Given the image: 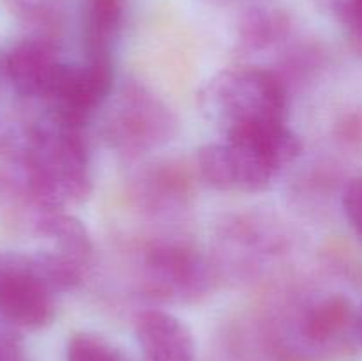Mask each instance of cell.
Instances as JSON below:
<instances>
[{
    "label": "cell",
    "mask_w": 362,
    "mask_h": 361,
    "mask_svg": "<svg viewBox=\"0 0 362 361\" xmlns=\"http://www.w3.org/2000/svg\"><path fill=\"white\" fill-rule=\"evenodd\" d=\"M200 105L226 131L258 120H286L288 94L272 71L233 67L221 71L205 84L200 92Z\"/></svg>",
    "instance_id": "6da1fadb"
},
{
    "label": "cell",
    "mask_w": 362,
    "mask_h": 361,
    "mask_svg": "<svg viewBox=\"0 0 362 361\" xmlns=\"http://www.w3.org/2000/svg\"><path fill=\"white\" fill-rule=\"evenodd\" d=\"M35 190L49 205L83 202L92 193L90 158L83 127L55 119L35 145Z\"/></svg>",
    "instance_id": "7a4b0ae2"
},
{
    "label": "cell",
    "mask_w": 362,
    "mask_h": 361,
    "mask_svg": "<svg viewBox=\"0 0 362 361\" xmlns=\"http://www.w3.org/2000/svg\"><path fill=\"white\" fill-rule=\"evenodd\" d=\"M106 130L113 145L138 152L172 140L177 133V119L147 85L129 81L117 98Z\"/></svg>",
    "instance_id": "3957f363"
},
{
    "label": "cell",
    "mask_w": 362,
    "mask_h": 361,
    "mask_svg": "<svg viewBox=\"0 0 362 361\" xmlns=\"http://www.w3.org/2000/svg\"><path fill=\"white\" fill-rule=\"evenodd\" d=\"M113 81L112 57H85L83 62L60 64L46 98L52 101L57 120L85 127L88 117L112 96Z\"/></svg>",
    "instance_id": "277c9868"
},
{
    "label": "cell",
    "mask_w": 362,
    "mask_h": 361,
    "mask_svg": "<svg viewBox=\"0 0 362 361\" xmlns=\"http://www.w3.org/2000/svg\"><path fill=\"white\" fill-rule=\"evenodd\" d=\"M197 163L202 179L219 191L260 193L271 186L278 173L276 166L260 152L233 140L202 145L197 152Z\"/></svg>",
    "instance_id": "5b68a950"
},
{
    "label": "cell",
    "mask_w": 362,
    "mask_h": 361,
    "mask_svg": "<svg viewBox=\"0 0 362 361\" xmlns=\"http://www.w3.org/2000/svg\"><path fill=\"white\" fill-rule=\"evenodd\" d=\"M148 285L154 292L175 299H197L207 292L211 275L204 258L182 244H158L145 260Z\"/></svg>",
    "instance_id": "8992f818"
},
{
    "label": "cell",
    "mask_w": 362,
    "mask_h": 361,
    "mask_svg": "<svg viewBox=\"0 0 362 361\" xmlns=\"http://www.w3.org/2000/svg\"><path fill=\"white\" fill-rule=\"evenodd\" d=\"M52 289L30 265H9L0 271V311L13 324L46 328L55 315Z\"/></svg>",
    "instance_id": "52a82bcc"
},
{
    "label": "cell",
    "mask_w": 362,
    "mask_h": 361,
    "mask_svg": "<svg viewBox=\"0 0 362 361\" xmlns=\"http://www.w3.org/2000/svg\"><path fill=\"white\" fill-rule=\"evenodd\" d=\"M136 340L145 361H194L197 345L184 321L163 310H147L136 319Z\"/></svg>",
    "instance_id": "ba28073f"
},
{
    "label": "cell",
    "mask_w": 362,
    "mask_h": 361,
    "mask_svg": "<svg viewBox=\"0 0 362 361\" xmlns=\"http://www.w3.org/2000/svg\"><path fill=\"white\" fill-rule=\"evenodd\" d=\"M57 46L49 39L28 38L13 46L6 59L7 74L23 96L46 98L60 66Z\"/></svg>",
    "instance_id": "9c48e42d"
},
{
    "label": "cell",
    "mask_w": 362,
    "mask_h": 361,
    "mask_svg": "<svg viewBox=\"0 0 362 361\" xmlns=\"http://www.w3.org/2000/svg\"><path fill=\"white\" fill-rule=\"evenodd\" d=\"M226 140L240 142L267 158L276 170L296 161L303 152V140L285 120H258L240 124L225 131Z\"/></svg>",
    "instance_id": "30bf717a"
},
{
    "label": "cell",
    "mask_w": 362,
    "mask_h": 361,
    "mask_svg": "<svg viewBox=\"0 0 362 361\" xmlns=\"http://www.w3.org/2000/svg\"><path fill=\"white\" fill-rule=\"evenodd\" d=\"M124 23V0H83L81 35L85 57H112Z\"/></svg>",
    "instance_id": "8fae6325"
},
{
    "label": "cell",
    "mask_w": 362,
    "mask_h": 361,
    "mask_svg": "<svg viewBox=\"0 0 362 361\" xmlns=\"http://www.w3.org/2000/svg\"><path fill=\"white\" fill-rule=\"evenodd\" d=\"M41 232L55 243V251L88 265L94 257V243L87 227L64 212H52L41 222Z\"/></svg>",
    "instance_id": "7c38bea8"
},
{
    "label": "cell",
    "mask_w": 362,
    "mask_h": 361,
    "mask_svg": "<svg viewBox=\"0 0 362 361\" xmlns=\"http://www.w3.org/2000/svg\"><path fill=\"white\" fill-rule=\"evenodd\" d=\"M354 317V306L345 296H329L315 304L304 321V333L318 343L329 342L345 331Z\"/></svg>",
    "instance_id": "4fadbf2b"
},
{
    "label": "cell",
    "mask_w": 362,
    "mask_h": 361,
    "mask_svg": "<svg viewBox=\"0 0 362 361\" xmlns=\"http://www.w3.org/2000/svg\"><path fill=\"white\" fill-rule=\"evenodd\" d=\"M288 18L278 9H251L239 25L240 45L262 50L274 45L288 32Z\"/></svg>",
    "instance_id": "5bb4252c"
},
{
    "label": "cell",
    "mask_w": 362,
    "mask_h": 361,
    "mask_svg": "<svg viewBox=\"0 0 362 361\" xmlns=\"http://www.w3.org/2000/svg\"><path fill=\"white\" fill-rule=\"evenodd\" d=\"M83 264L60 251H46L34 262L32 269L35 275L53 290H73L83 280Z\"/></svg>",
    "instance_id": "9a60e30c"
},
{
    "label": "cell",
    "mask_w": 362,
    "mask_h": 361,
    "mask_svg": "<svg viewBox=\"0 0 362 361\" xmlns=\"http://www.w3.org/2000/svg\"><path fill=\"white\" fill-rule=\"evenodd\" d=\"M66 361H127L113 343L95 333H74L66 347Z\"/></svg>",
    "instance_id": "2e32d148"
},
{
    "label": "cell",
    "mask_w": 362,
    "mask_h": 361,
    "mask_svg": "<svg viewBox=\"0 0 362 361\" xmlns=\"http://www.w3.org/2000/svg\"><path fill=\"white\" fill-rule=\"evenodd\" d=\"M343 209L350 227L362 239V177L352 179L343 193Z\"/></svg>",
    "instance_id": "e0dca14e"
},
{
    "label": "cell",
    "mask_w": 362,
    "mask_h": 361,
    "mask_svg": "<svg viewBox=\"0 0 362 361\" xmlns=\"http://www.w3.org/2000/svg\"><path fill=\"white\" fill-rule=\"evenodd\" d=\"M338 134L354 145L362 144V112H354L338 122Z\"/></svg>",
    "instance_id": "ac0fdd59"
},
{
    "label": "cell",
    "mask_w": 362,
    "mask_h": 361,
    "mask_svg": "<svg viewBox=\"0 0 362 361\" xmlns=\"http://www.w3.org/2000/svg\"><path fill=\"white\" fill-rule=\"evenodd\" d=\"M0 361H21V356L9 343H0Z\"/></svg>",
    "instance_id": "d6986e66"
}]
</instances>
